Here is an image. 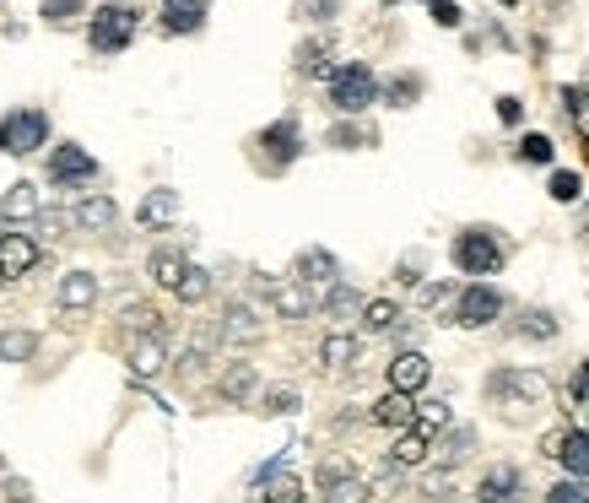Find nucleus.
I'll list each match as a JSON object with an SVG mask.
<instances>
[{
	"label": "nucleus",
	"mask_w": 589,
	"mask_h": 503,
	"mask_svg": "<svg viewBox=\"0 0 589 503\" xmlns=\"http://www.w3.org/2000/svg\"><path fill=\"white\" fill-rule=\"evenodd\" d=\"M141 228H173L179 222V190H146V201L136 206Z\"/></svg>",
	"instance_id": "24"
},
{
	"label": "nucleus",
	"mask_w": 589,
	"mask_h": 503,
	"mask_svg": "<svg viewBox=\"0 0 589 503\" xmlns=\"http://www.w3.org/2000/svg\"><path fill=\"white\" fill-rule=\"evenodd\" d=\"M384 6H395V0H384Z\"/></svg>",
	"instance_id": "60"
},
{
	"label": "nucleus",
	"mask_w": 589,
	"mask_h": 503,
	"mask_svg": "<svg viewBox=\"0 0 589 503\" xmlns=\"http://www.w3.org/2000/svg\"><path fill=\"white\" fill-rule=\"evenodd\" d=\"M211 17V0H163L157 6V28L168 38H195Z\"/></svg>",
	"instance_id": "13"
},
{
	"label": "nucleus",
	"mask_w": 589,
	"mask_h": 503,
	"mask_svg": "<svg viewBox=\"0 0 589 503\" xmlns=\"http://www.w3.org/2000/svg\"><path fill=\"white\" fill-rule=\"evenodd\" d=\"M481 390H487V401H492V406H503L508 417H519V412H541V406L552 401V385H546L541 368H514V363H508V368H492Z\"/></svg>",
	"instance_id": "2"
},
{
	"label": "nucleus",
	"mask_w": 589,
	"mask_h": 503,
	"mask_svg": "<svg viewBox=\"0 0 589 503\" xmlns=\"http://www.w3.org/2000/svg\"><path fill=\"white\" fill-rule=\"evenodd\" d=\"M546 503H589V482H579V476H562V482L546 487Z\"/></svg>",
	"instance_id": "47"
},
{
	"label": "nucleus",
	"mask_w": 589,
	"mask_h": 503,
	"mask_svg": "<svg viewBox=\"0 0 589 503\" xmlns=\"http://www.w3.org/2000/svg\"><path fill=\"white\" fill-rule=\"evenodd\" d=\"M55 298H60V309H65V314L92 309V303H98V276H92V271H65Z\"/></svg>",
	"instance_id": "23"
},
{
	"label": "nucleus",
	"mask_w": 589,
	"mask_h": 503,
	"mask_svg": "<svg viewBox=\"0 0 589 503\" xmlns=\"http://www.w3.org/2000/svg\"><path fill=\"white\" fill-rule=\"evenodd\" d=\"M503 309H508V298H503L492 282H465L460 298L449 303V325H460V330H487L492 320H503Z\"/></svg>",
	"instance_id": "6"
},
{
	"label": "nucleus",
	"mask_w": 589,
	"mask_h": 503,
	"mask_svg": "<svg viewBox=\"0 0 589 503\" xmlns=\"http://www.w3.org/2000/svg\"><path fill=\"white\" fill-rule=\"evenodd\" d=\"M173 293H179L184 303H200V298H211V271H206V266H190V271H184V282L173 287Z\"/></svg>",
	"instance_id": "46"
},
{
	"label": "nucleus",
	"mask_w": 589,
	"mask_h": 503,
	"mask_svg": "<svg viewBox=\"0 0 589 503\" xmlns=\"http://www.w3.org/2000/svg\"><path fill=\"white\" fill-rule=\"evenodd\" d=\"M427 455H433V433H422V428H406L395 439V449H390V460H395V466H406V471L422 466Z\"/></svg>",
	"instance_id": "34"
},
{
	"label": "nucleus",
	"mask_w": 589,
	"mask_h": 503,
	"mask_svg": "<svg viewBox=\"0 0 589 503\" xmlns=\"http://www.w3.org/2000/svg\"><path fill=\"white\" fill-rule=\"evenodd\" d=\"M584 87H589V71H584Z\"/></svg>",
	"instance_id": "58"
},
{
	"label": "nucleus",
	"mask_w": 589,
	"mask_h": 503,
	"mask_svg": "<svg viewBox=\"0 0 589 503\" xmlns=\"http://www.w3.org/2000/svg\"><path fill=\"white\" fill-rule=\"evenodd\" d=\"M119 320H125V330H136V336H163V314L152 309V303H125L119 309Z\"/></svg>",
	"instance_id": "36"
},
{
	"label": "nucleus",
	"mask_w": 589,
	"mask_h": 503,
	"mask_svg": "<svg viewBox=\"0 0 589 503\" xmlns=\"http://www.w3.org/2000/svg\"><path fill=\"white\" fill-rule=\"evenodd\" d=\"M325 147H336V152H363V147H379V130L363 125V119H336V125L325 130Z\"/></svg>",
	"instance_id": "25"
},
{
	"label": "nucleus",
	"mask_w": 589,
	"mask_h": 503,
	"mask_svg": "<svg viewBox=\"0 0 589 503\" xmlns=\"http://www.w3.org/2000/svg\"><path fill=\"white\" fill-rule=\"evenodd\" d=\"M98 179V157L87 147H76V141H65V147L49 152V184H60V190H71V184H92Z\"/></svg>",
	"instance_id": "11"
},
{
	"label": "nucleus",
	"mask_w": 589,
	"mask_h": 503,
	"mask_svg": "<svg viewBox=\"0 0 589 503\" xmlns=\"http://www.w3.org/2000/svg\"><path fill=\"white\" fill-rule=\"evenodd\" d=\"M357 352H363V341H357L352 330H330V336L319 341V363L325 368H352Z\"/></svg>",
	"instance_id": "29"
},
{
	"label": "nucleus",
	"mask_w": 589,
	"mask_h": 503,
	"mask_svg": "<svg viewBox=\"0 0 589 503\" xmlns=\"http://www.w3.org/2000/svg\"><path fill=\"white\" fill-rule=\"evenodd\" d=\"M514 157H519V163H552V157H557V141L552 136H541V130H530V136H519V147H514Z\"/></svg>",
	"instance_id": "40"
},
{
	"label": "nucleus",
	"mask_w": 589,
	"mask_h": 503,
	"mask_svg": "<svg viewBox=\"0 0 589 503\" xmlns=\"http://www.w3.org/2000/svg\"><path fill=\"white\" fill-rule=\"evenodd\" d=\"M325 103L341 119H363L373 103H379V76H373L368 60H341L325 82Z\"/></svg>",
	"instance_id": "4"
},
{
	"label": "nucleus",
	"mask_w": 589,
	"mask_h": 503,
	"mask_svg": "<svg viewBox=\"0 0 589 503\" xmlns=\"http://www.w3.org/2000/svg\"><path fill=\"white\" fill-rule=\"evenodd\" d=\"M38 211H44V195H38V184H28V179H17L0 195V222H33Z\"/></svg>",
	"instance_id": "21"
},
{
	"label": "nucleus",
	"mask_w": 589,
	"mask_h": 503,
	"mask_svg": "<svg viewBox=\"0 0 589 503\" xmlns=\"http://www.w3.org/2000/svg\"><path fill=\"white\" fill-rule=\"evenodd\" d=\"M141 17L146 11L136 0H103L98 11L87 17V49L92 55H125L141 33Z\"/></svg>",
	"instance_id": "3"
},
{
	"label": "nucleus",
	"mask_w": 589,
	"mask_h": 503,
	"mask_svg": "<svg viewBox=\"0 0 589 503\" xmlns=\"http://www.w3.org/2000/svg\"><path fill=\"white\" fill-rule=\"evenodd\" d=\"M0 471H6V460H0Z\"/></svg>",
	"instance_id": "61"
},
{
	"label": "nucleus",
	"mask_w": 589,
	"mask_h": 503,
	"mask_svg": "<svg viewBox=\"0 0 589 503\" xmlns=\"http://www.w3.org/2000/svg\"><path fill=\"white\" fill-rule=\"evenodd\" d=\"M546 195H552V201H562V206H579V195H584V179L573 174V168H557V174H552V184H546Z\"/></svg>",
	"instance_id": "43"
},
{
	"label": "nucleus",
	"mask_w": 589,
	"mask_h": 503,
	"mask_svg": "<svg viewBox=\"0 0 589 503\" xmlns=\"http://www.w3.org/2000/svg\"><path fill=\"white\" fill-rule=\"evenodd\" d=\"M481 433L471 428V422H454V428H444L433 439V455H438V471H449V466H460V460H471V449H476Z\"/></svg>",
	"instance_id": "16"
},
{
	"label": "nucleus",
	"mask_w": 589,
	"mask_h": 503,
	"mask_svg": "<svg viewBox=\"0 0 589 503\" xmlns=\"http://www.w3.org/2000/svg\"><path fill=\"white\" fill-rule=\"evenodd\" d=\"M0 282H11V276H6V266H0Z\"/></svg>",
	"instance_id": "57"
},
{
	"label": "nucleus",
	"mask_w": 589,
	"mask_h": 503,
	"mask_svg": "<svg viewBox=\"0 0 589 503\" xmlns=\"http://www.w3.org/2000/svg\"><path fill=\"white\" fill-rule=\"evenodd\" d=\"M476 503H525V471H519L514 460L487 466L476 482Z\"/></svg>",
	"instance_id": "12"
},
{
	"label": "nucleus",
	"mask_w": 589,
	"mask_h": 503,
	"mask_svg": "<svg viewBox=\"0 0 589 503\" xmlns=\"http://www.w3.org/2000/svg\"><path fill=\"white\" fill-rule=\"evenodd\" d=\"M427 379H433V363L411 347V352H395L390 357V390H406V395H417Z\"/></svg>",
	"instance_id": "18"
},
{
	"label": "nucleus",
	"mask_w": 589,
	"mask_h": 503,
	"mask_svg": "<svg viewBox=\"0 0 589 503\" xmlns=\"http://www.w3.org/2000/svg\"><path fill=\"white\" fill-rule=\"evenodd\" d=\"M44 141H49V114L44 109L0 114V152H6V157H33Z\"/></svg>",
	"instance_id": "8"
},
{
	"label": "nucleus",
	"mask_w": 589,
	"mask_h": 503,
	"mask_svg": "<svg viewBox=\"0 0 589 503\" xmlns=\"http://www.w3.org/2000/svg\"><path fill=\"white\" fill-rule=\"evenodd\" d=\"M568 401H573V406H589V357L568 374Z\"/></svg>",
	"instance_id": "50"
},
{
	"label": "nucleus",
	"mask_w": 589,
	"mask_h": 503,
	"mask_svg": "<svg viewBox=\"0 0 589 503\" xmlns=\"http://www.w3.org/2000/svg\"><path fill=\"white\" fill-rule=\"evenodd\" d=\"M260 293L265 303H271V314L276 320H309L314 314V287H303L298 276H260Z\"/></svg>",
	"instance_id": "9"
},
{
	"label": "nucleus",
	"mask_w": 589,
	"mask_h": 503,
	"mask_svg": "<svg viewBox=\"0 0 589 503\" xmlns=\"http://www.w3.org/2000/svg\"><path fill=\"white\" fill-rule=\"evenodd\" d=\"M584 130H589V119H584Z\"/></svg>",
	"instance_id": "62"
},
{
	"label": "nucleus",
	"mask_w": 589,
	"mask_h": 503,
	"mask_svg": "<svg viewBox=\"0 0 589 503\" xmlns=\"http://www.w3.org/2000/svg\"><path fill=\"white\" fill-rule=\"evenodd\" d=\"M254 390H260V368H254V363H227V368H222V379H217V395H222V401L244 406Z\"/></svg>",
	"instance_id": "26"
},
{
	"label": "nucleus",
	"mask_w": 589,
	"mask_h": 503,
	"mask_svg": "<svg viewBox=\"0 0 589 503\" xmlns=\"http://www.w3.org/2000/svg\"><path fill=\"white\" fill-rule=\"evenodd\" d=\"M454 298H460V287L444 282V276H438V282H422V287H417V303H422V309H438V303H454Z\"/></svg>",
	"instance_id": "48"
},
{
	"label": "nucleus",
	"mask_w": 589,
	"mask_h": 503,
	"mask_svg": "<svg viewBox=\"0 0 589 503\" xmlns=\"http://www.w3.org/2000/svg\"><path fill=\"white\" fill-rule=\"evenodd\" d=\"M119 217L109 195H82L71 211H65V228H76V233H98V228H109V222Z\"/></svg>",
	"instance_id": "19"
},
{
	"label": "nucleus",
	"mask_w": 589,
	"mask_h": 503,
	"mask_svg": "<svg viewBox=\"0 0 589 503\" xmlns=\"http://www.w3.org/2000/svg\"><path fill=\"white\" fill-rule=\"evenodd\" d=\"M433 22H438V28H460V22H465V11L454 6V0H438V6H433Z\"/></svg>",
	"instance_id": "51"
},
{
	"label": "nucleus",
	"mask_w": 589,
	"mask_h": 503,
	"mask_svg": "<svg viewBox=\"0 0 589 503\" xmlns=\"http://www.w3.org/2000/svg\"><path fill=\"white\" fill-rule=\"evenodd\" d=\"M303 406V395L292 390V385H271V390H260V412L265 417H292Z\"/></svg>",
	"instance_id": "38"
},
{
	"label": "nucleus",
	"mask_w": 589,
	"mask_h": 503,
	"mask_svg": "<svg viewBox=\"0 0 589 503\" xmlns=\"http://www.w3.org/2000/svg\"><path fill=\"white\" fill-rule=\"evenodd\" d=\"M292 276H298L303 287H336V282H341V260L330 255V249L309 244L298 260H292Z\"/></svg>",
	"instance_id": "14"
},
{
	"label": "nucleus",
	"mask_w": 589,
	"mask_h": 503,
	"mask_svg": "<svg viewBox=\"0 0 589 503\" xmlns=\"http://www.w3.org/2000/svg\"><path fill=\"white\" fill-rule=\"evenodd\" d=\"M400 320H406V314H400V303L368 298V309H363V336H395Z\"/></svg>",
	"instance_id": "35"
},
{
	"label": "nucleus",
	"mask_w": 589,
	"mask_h": 503,
	"mask_svg": "<svg viewBox=\"0 0 589 503\" xmlns=\"http://www.w3.org/2000/svg\"><path fill=\"white\" fill-rule=\"evenodd\" d=\"M498 119H503V125H519V119H525V103H519V98H498Z\"/></svg>",
	"instance_id": "53"
},
{
	"label": "nucleus",
	"mask_w": 589,
	"mask_h": 503,
	"mask_svg": "<svg viewBox=\"0 0 589 503\" xmlns=\"http://www.w3.org/2000/svg\"><path fill=\"white\" fill-rule=\"evenodd\" d=\"M508 238L498 228H487V222H476V228H460L449 244V260L460 276H476V282H487V276H498L508 266Z\"/></svg>",
	"instance_id": "1"
},
{
	"label": "nucleus",
	"mask_w": 589,
	"mask_h": 503,
	"mask_svg": "<svg viewBox=\"0 0 589 503\" xmlns=\"http://www.w3.org/2000/svg\"><path fill=\"white\" fill-rule=\"evenodd\" d=\"M498 6H519V0H498Z\"/></svg>",
	"instance_id": "56"
},
{
	"label": "nucleus",
	"mask_w": 589,
	"mask_h": 503,
	"mask_svg": "<svg viewBox=\"0 0 589 503\" xmlns=\"http://www.w3.org/2000/svg\"><path fill=\"white\" fill-rule=\"evenodd\" d=\"M222 341H227L222 325H200L195 336H190V347H184V357H179V368H184V374H200V368L211 363V352H217Z\"/></svg>",
	"instance_id": "28"
},
{
	"label": "nucleus",
	"mask_w": 589,
	"mask_h": 503,
	"mask_svg": "<svg viewBox=\"0 0 589 503\" xmlns=\"http://www.w3.org/2000/svg\"><path fill=\"white\" fill-rule=\"evenodd\" d=\"M33 352H38L33 330H0V363H28Z\"/></svg>",
	"instance_id": "37"
},
{
	"label": "nucleus",
	"mask_w": 589,
	"mask_h": 503,
	"mask_svg": "<svg viewBox=\"0 0 589 503\" xmlns=\"http://www.w3.org/2000/svg\"><path fill=\"white\" fill-rule=\"evenodd\" d=\"M292 17H298V22H314V28H325V22L341 17V0H292Z\"/></svg>",
	"instance_id": "41"
},
{
	"label": "nucleus",
	"mask_w": 589,
	"mask_h": 503,
	"mask_svg": "<svg viewBox=\"0 0 589 503\" xmlns=\"http://www.w3.org/2000/svg\"><path fill=\"white\" fill-rule=\"evenodd\" d=\"M190 266H195V260H184L179 249H152V260H146V271H152V282H157V287H168V293L184 282V271H190Z\"/></svg>",
	"instance_id": "30"
},
{
	"label": "nucleus",
	"mask_w": 589,
	"mask_h": 503,
	"mask_svg": "<svg viewBox=\"0 0 589 503\" xmlns=\"http://www.w3.org/2000/svg\"><path fill=\"white\" fill-rule=\"evenodd\" d=\"M163 363H168V352H163V336H146L130 347V379H152V374H163Z\"/></svg>",
	"instance_id": "33"
},
{
	"label": "nucleus",
	"mask_w": 589,
	"mask_h": 503,
	"mask_svg": "<svg viewBox=\"0 0 589 503\" xmlns=\"http://www.w3.org/2000/svg\"><path fill=\"white\" fill-rule=\"evenodd\" d=\"M368 422H379V428H417V395H406V390H384L379 401L368 406Z\"/></svg>",
	"instance_id": "15"
},
{
	"label": "nucleus",
	"mask_w": 589,
	"mask_h": 503,
	"mask_svg": "<svg viewBox=\"0 0 589 503\" xmlns=\"http://www.w3.org/2000/svg\"><path fill=\"white\" fill-rule=\"evenodd\" d=\"M514 336H525V341H557V336H562L557 309H525V314L514 320Z\"/></svg>",
	"instance_id": "32"
},
{
	"label": "nucleus",
	"mask_w": 589,
	"mask_h": 503,
	"mask_svg": "<svg viewBox=\"0 0 589 503\" xmlns=\"http://www.w3.org/2000/svg\"><path fill=\"white\" fill-rule=\"evenodd\" d=\"M303 152H309V141H303L298 114H281L276 125H265L260 136H254V157H260L265 174H281V168H292Z\"/></svg>",
	"instance_id": "5"
},
{
	"label": "nucleus",
	"mask_w": 589,
	"mask_h": 503,
	"mask_svg": "<svg viewBox=\"0 0 589 503\" xmlns=\"http://www.w3.org/2000/svg\"><path fill=\"white\" fill-rule=\"evenodd\" d=\"M422 498L427 503H454V482H449V471H433L422 482Z\"/></svg>",
	"instance_id": "49"
},
{
	"label": "nucleus",
	"mask_w": 589,
	"mask_h": 503,
	"mask_svg": "<svg viewBox=\"0 0 589 503\" xmlns=\"http://www.w3.org/2000/svg\"><path fill=\"white\" fill-rule=\"evenodd\" d=\"M0 266H6L11 282H17V276H28L38 266V244H33L28 233H6V238H0Z\"/></svg>",
	"instance_id": "27"
},
{
	"label": "nucleus",
	"mask_w": 589,
	"mask_h": 503,
	"mask_svg": "<svg viewBox=\"0 0 589 503\" xmlns=\"http://www.w3.org/2000/svg\"><path fill=\"white\" fill-rule=\"evenodd\" d=\"M541 455H552L568 476L589 482V428H557V433H546Z\"/></svg>",
	"instance_id": "10"
},
{
	"label": "nucleus",
	"mask_w": 589,
	"mask_h": 503,
	"mask_svg": "<svg viewBox=\"0 0 589 503\" xmlns=\"http://www.w3.org/2000/svg\"><path fill=\"white\" fill-rule=\"evenodd\" d=\"M314 487H319V503H368L373 498V482L346 455H330L314 471Z\"/></svg>",
	"instance_id": "7"
},
{
	"label": "nucleus",
	"mask_w": 589,
	"mask_h": 503,
	"mask_svg": "<svg viewBox=\"0 0 589 503\" xmlns=\"http://www.w3.org/2000/svg\"><path fill=\"white\" fill-rule=\"evenodd\" d=\"M579 238H589V211H584V217H579Z\"/></svg>",
	"instance_id": "55"
},
{
	"label": "nucleus",
	"mask_w": 589,
	"mask_h": 503,
	"mask_svg": "<svg viewBox=\"0 0 589 503\" xmlns=\"http://www.w3.org/2000/svg\"><path fill=\"white\" fill-rule=\"evenodd\" d=\"M319 309H325L330 320H346V314H363L368 298L357 293L352 282H336V287H325V293H319Z\"/></svg>",
	"instance_id": "31"
},
{
	"label": "nucleus",
	"mask_w": 589,
	"mask_h": 503,
	"mask_svg": "<svg viewBox=\"0 0 589 503\" xmlns=\"http://www.w3.org/2000/svg\"><path fill=\"white\" fill-rule=\"evenodd\" d=\"M427 92V76L422 71H395L379 82V103H390V109H411V103H422Z\"/></svg>",
	"instance_id": "22"
},
{
	"label": "nucleus",
	"mask_w": 589,
	"mask_h": 503,
	"mask_svg": "<svg viewBox=\"0 0 589 503\" xmlns=\"http://www.w3.org/2000/svg\"><path fill=\"white\" fill-rule=\"evenodd\" d=\"M427 6H438V0H427Z\"/></svg>",
	"instance_id": "59"
},
{
	"label": "nucleus",
	"mask_w": 589,
	"mask_h": 503,
	"mask_svg": "<svg viewBox=\"0 0 589 503\" xmlns=\"http://www.w3.org/2000/svg\"><path fill=\"white\" fill-rule=\"evenodd\" d=\"M395 282H400V287H422V260H417V255L400 260V266H395Z\"/></svg>",
	"instance_id": "52"
},
{
	"label": "nucleus",
	"mask_w": 589,
	"mask_h": 503,
	"mask_svg": "<svg viewBox=\"0 0 589 503\" xmlns=\"http://www.w3.org/2000/svg\"><path fill=\"white\" fill-rule=\"evenodd\" d=\"M417 428L422 433H444V428H454V417H449V401H417Z\"/></svg>",
	"instance_id": "42"
},
{
	"label": "nucleus",
	"mask_w": 589,
	"mask_h": 503,
	"mask_svg": "<svg viewBox=\"0 0 589 503\" xmlns=\"http://www.w3.org/2000/svg\"><path fill=\"white\" fill-rule=\"evenodd\" d=\"M260 498L265 503H303V482L292 471H276L271 482H260Z\"/></svg>",
	"instance_id": "39"
},
{
	"label": "nucleus",
	"mask_w": 589,
	"mask_h": 503,
	"mask_svg": "<svg viewBox=\"0 0 589 503\" xmlns=\"http://www.w3.org/2000/svg\"><path fill=\"white\" fill-rule=\"evenodd\" d=\"M38 11H44L49 28H65V22H76L87 11V0H38Z\"/></svg>",
	"instance_id": "45"
},
{
	"label": "nucleus",
	"mask_w": 589,
	"mask_h": 503,
	"mask_svg": "<svg viewBox=\"0 0 589 503\" xmlns=\"http://www.w3.org/2000/svg\"><path fill=\"white\" fill-rule=\"evenodd\" d=\"M6 498H11V503H28V498H33V487L22 482V476H11V482H6Z\"/></svg>",
	"instance_id": "54"
},
{
	"label": "nucleus",
	"mask_w": 589,
	"mask_h": 503,
	"mask_svg": "<svg viewBox=\"0 0 589 503\" xmlns=\"http://www.w3.org/2000/svg\"><path fill=\"white\" fill-rule=\"evenodd\" d=\"M330 55H336V49H330V38H303V44L292 49V71L309 76V82H319V76L330 82V71H336V65H330Z\"/></svg>",
	"instance_id": "20"
},
{
	"label": "nucleus",
	"mask_w": 589,
	"mask_h": 503,
	"mask_svg": "<svg viewBox=\"0 0 589 503\" xmlns=\"http://www.w3.org/2000/svg\"><path fill=\"white\" fill-rule=\"evenodd\" d=\"M217 325H222L227 341H244V347L265 336V325H260V314H254V303H244V298L222 303V320H217Z\"/></svg>",
	"instance_id": "17"
},
{
	"label": "nucleus",
	"mask_w": 589,
	"mask_h": 503,
	"mask_svg": "<svg viewBox=\"0 0 589 503\" xmlns=\"http://www.w3.org/2000/svg\"><path fill=\"white\" fill-rule=\"evenodd\" d=\"M557 103H562V114L579 119V125L589 119V87H584V82H562V87H557Z\"/></svg>",
	"instance_id": "44"
}]
</instances>
